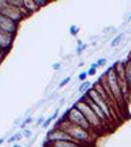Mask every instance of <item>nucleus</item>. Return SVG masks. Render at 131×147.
<instances>
[{
  "mask_svg": "<svg viewBox=\"0 0 131 147\" xmlns=\"http://www.w3.org/2000/svg\"><path fill=\"white\" fill-rule=\"evenodd\" d=\"M66 119L69 121V122H72L73 125L79 126L81 129H83V130L89 131L90 134H91V131H93V129H91V126H90V123L87 122V119L85 118V115H83L76 106H72L69 109V113H68V118H66Z\"/></svg>",
  "mask_w": 131,
  "mask_h": 147,
  "instance_id": "obj_3",
  "label": "nucleus"
},
{
  "mask_svg": "<svg viewBox=\"0 0 131 147\" xmlns=\"http://www.w3.org/2000/svg\"><path fill=\"white\" fill-rule=\"evenodd\" d=\"M44 122H45L44 118H38V119H37V125H41V126H42V125H44Z\"/></svg>",
  "mask_w": 131,
  "mask_h": 147,
  "instance_id": "obj_23",
  "label": "nucleus"
},
{
  "mask_svg": "<svg viewBox=\"0 0 131 147\" xmlns=\"http://www.w3.org/2000/svg\"><path fill=\"white\" fill-rule=\"evenodd\" d=\"M31 135H32V131L31 130H25L24 131V137L25 138H31Z\"/></svg>",
  "mask_w": 131,
  "mask_h": 147,
  "instance_id": "obj_20",
  "label": "nucleus"
},
{
  "mask_svg": "<svg viewBox=\"0 0 131 147\" xmlns=\"http://www.w3.org/2000/svg\"><path fill=\"white\" fill-rule=\"evenodd\" d=\"M123 37H124V36H123V33H119V34H118V36H117V37H115L113 41H111V47H113V48H115V47H118V45H119V44H121V42H122V40H123Z\"/></svg>",
  "mask_w": 131,
  "mask_h": 147,
  "instance_id": "obj_11",
  "label": "nucleus"
},
{
  "mask_svg": "<svg viewBox=\"0 0 131 147\" xmlns=\"http://www.w3.org/2000/svg\"><path fill=\"white\" fill-rule=\"evenodd\" d=\"M69 81H70V77H66V78H64V80H62V81L58 84V88H60V89H61V88H64L65 85H68V82H69Z\"/></svg>",
  "mask_w": 131,
  "mask_h": 147,
  "instance_id": "obj_14",
  "label": "nucleus"
},
{
  "mask_svg": "<svg viewBox=\"0 0 131 147\" xmlns=\"http://www.w3.org/2000/svg\"><path fill=\"white\" fill-rule=\"evenodd\" d=\"M130 20H131V17H130Z\"/></svg>",
  "mask_w": 131,
  "mask_h": 147,
  "instance_id": "obj_28",
  "label": "nucleus"
},
{
  "mask_svg": "<svg viewBox=\"0 0 131 147\" xmlns=\"http://www.w3.org/2000/svg\"><path fill=\"white\" fill-rule=\"evenodd\" d=\"M24 9L27 11V13L28 15H31L35 11H37V5H36L35 3V0H24Z\"/></svg>",
  "mask_w": 131,
  "mask_h": 147,
  "instance_id": "obj_8",
  "label": "nucleus"
},
{
  "mask_svg": "<svg viewBox=\"0 0 131 147\" xmlns=\"http://www.w3.org/2000/svg\"><path fill=\"white\" fill-rule=\"evenodd\" d=\"M60 68H61V65H60V64H53V69H54V70H58Z\"/></svg>",
  "mask_w": 131,
  "mask_h": 147,
  "instance_id": "obj_24",
  "label": "nucleus"
},
{
  "mask_svg": "<svg viewBox=\"0 0 131 147\" xmlns=\"http://www.w3.org/2000/svg\"><path fill=\"white\" fill-rule=\"evenodd\" d=\"M79 32V28L77 27V25H70V34H73V36H76L77 33Z\"/></svg>",
  "mask_w": 131,
  "mask_h": 147,
  "instance_id": "obj_13",
  "label": "nucleus"
},
{
  "mask_svg": "<svg viewBox=\"0 0 131 147\" xmlns=\"http://www.w3.org/2000/svg\"><path fill=\"white\" fill-rule=\"evenodd\" d=\"M13 38H15V36L8 34L3 31H0V51H3L4 53L7 55L8 52H9V49L12 48Z\"/></svg>",
  "mask_w": 131,
  "mask_h": 147,
  "instance_id": "obj_7",
  "label": "nucleus"
},
{
  "mask_svg": "<svg viewBox=\"0 0 131 147\" xmlns=\"http://www.w3.org/2000/svg\"><path fill=\"white\" fill-rule=\"evenodd\" d=\"M4 57H5V53H4L3 51H0V62L3 61V58H4Z\"/></svg>",
  "mask_w": 131,
  "mask_h": 147,
  "instance_id": "obj_22",
  "label": "nucleus"
},
{
  "mask_svg": "<svg viewBox=\"0 0 131 147\" xmlns=\"http://www.w3.org/2000/svg\"><path fill=\"white\" fill-rule=\"evenodd\" d=\"M4 143V139H0V144H3Z\"/></svg>",
  "mask_w": 131,
  "mask_h": 147,
  "instance_id": "obj_27",
  "label": "nucleus"
},
{
  "mask_svg": "<svg viewBox=\"0 0 131 147\" xmlns=\"http://www.w3.org/2000/svg\"><path fill=\"white\" fill-rule=\"evenodd\" d=\"M32 121H33V119H32V118H27V119L24 121V123H23V125H21V127H23V129H24V127L27 126V125H29V123H32Z\"/></svg>",
  "mask_w": 131,
  "mask_h": 147,
  "instance_id": "obj_19",
  "label": "nucleus"
},
{
  "mask_svg": "<svg viewBox=\"0 0 131 147\" xmlns=\"http://www.w3.org/2000/svg\"><path fill=\"white\" fill-rule=\"evenodd\" d=\"M17 25H19L17 23H15L13 20H11V19H8V17L3 16L0 13V29L3 32L15 36L16 32H17Z\"/></svg>",
  "mask_w": 131,
  "mask_h": 147,
  "instance_id": "obj_6",
  "label": "nucleus"
},
{
  "mask_svg": "<svg viewBox=\"0 0 131 147\" xmlns=\"http://www.w3.org/2000/svg\"><path fill=\"white\" fill-rule=\"evenodd\" d=\"M35 3H36V5H37V8H41V7H44V5H46L49 1H46V0H35Z\"/></svg>",
  "mask_w": 131,
  "mask_h": 147,
  "instance_id": "obj_12",
  "label": "nucleus"
},
{
  "mask_svg": "<svg viewBox=\"0 0 131 147\" xmlns=\"http://www.w3.org/2000/svg\"><path fill=\"white\" fill-rule=\"evenodd\" d=\"M13 142H16V134H15V135H12V137L8 139V143H13Z\"/></svg>",
  "mask_w": 131,
  "mask_h": 147,
  "instance_id": "obj_21",
  "label": "nucleus"
},
{
  "mask_svg": "<svg viewBox=\"0 0 131 147\" xmlns=\"http://www.w3.org/2000/svg\"><path fill=\"white\" fill-rule=\"evenodd\" d=\"M97 73V68H93V66H90V69L87 70V76H94Z\"/></svg>",
  "mask_w": 131,
  "mask_h": 147,
  "instance_id": "obj_18",
  "label": "nucleus"
},
{
  "mask_svg": "<svg viewBox=\"0 0 131 147\" xmlns=\"http://www.w3.org/2000/svg\"><path fill=\"white\" fill-rule=\"evenodd\" d=\"M86 77H87V72H82V73H79L78 80L81 82H85V81H86Z\"/></svg>",
  "mask_w": 131,
  "mask_h": 147,
  "instance_id": "obj_15",
  "label": "nucleus"
},
{
  "mask_svg": "<svg viewBox=\"0 0 131 147\" xmlns=\"http://www.w3.org/2000/svg\"><path fill=\"white\" fill-rule=\"evenodd\" d=\"M74 106H76L77 109H78L79 111H81V113L85 115V118H86L87 122L90 123V126H91L93 131H94V130H101V129H102V125H103V123L101 122V119L95 115V113H94L93 110H91L89 106H87L86 103H83V102H77Z\"/></svg>",
  "mask_w": 131,
  "mask_h": 147,
  "instance_id": "obj_2",
  "label": "nucleus"
},
{
  "mask_svg": "<svg viewBox=\"0 0 131 147\" xmlns=\"http://www.w3.org/2000/svg\"><path fill=\"white\" fill-rule=\"evenodd\" d=\"M13 147H21V146H20V144H17V143H15V144H13Z\"/></svg>",
  "mask_w": 131,
  "mask_h": 147,
  "instance_id": "obj_26",
  "label": "nucleus"
},
{
  "mask_svg": "<svg viewBox=\"0 0 131 147\" xmlns=\"http://www.w3.org/2000/svg\"><path fill=\"white\" fill-rule=\"evenodd\" d=\"M91 84H90L89 81H85V82H82L81 85H79V88H78V92L79 93H86V92H89L90 89H91Z\"/></svg>",
  "mask_w": 131,
  "mask_h": 147,
  "instance_id": "obj_10",
  "label": "nucleus"
},
{
  "mask_svg": "<svg viewBox=\"0 0 131 147\" xmlns=\"http://www.w3.org/2000/svg\"><path fill=\"white\" fill-rule=\"evenodd\" d=\"M42 147H53V146H50V144H49L48 142L45 140V142H44V144H42Z\"/></svg>",
  "mask_w": 131,
  "mask_h": 147,
  "instance_id": "obj_25",
  "label": "nucleus"
},
{
  "mask_svg": "<svg viewBox=\"0 0 131 147\" xmlns=\"http://www.w3.org/2000/svg\"><path fill=\"white\" fill-rule=\"evenodd\" d=\"M97 64H98V68H99V66H105L107 64V60L106 58H99V60L97 61Z\"/></svg>",
  "mask_w": 131,
  "mask_h": 147,
  "instance_id": "obj_17",
  "label": "nucleus"
},
{
  "mask_svg": "<svg viewBox=\"0 0 131 147\" xmlns=\"http://www.w3.org/2000/svg\"><path fill=\"white\" fill-rule=\"evenodd\" d=\"M0 31H1V29H0Z\"/></svg>",
  "mask_w": 131,
  "mask_h": 147,
  "instance_id": "obj_29",
  "label": "nucleus"
},
{
  "mask_svg": "<svg viewBox=\"0 0 131 147\" xmlns=\"http://www.w3.org/2000/svg\"><path fill=\"white\" fill-rule=\"evenodd\" d=\"M52 121H53V117L48 118V119H45V122H44V125H42V127H44V129H48V127L50 126V123H52Z\"/></svg>",
  "mask_w": 131,
  "mask_h": 147,
  "instance_id": "obj_16",
  "label": "nucleus"
},
{
  "mask_svg": "<svg viewBox=\"0 0 131 147\" xmlns=\"http://www.w3.org/2000/svg\"><path fill=\"white\" fill-rule=\"evenodd\" d=\"M78 102H83V103H86L87 106L90 107V109L93 110L94 113H95V115L98 117V118H99L101 119V122L103 123V125H107V123L110 122V121H109V118H107L106 117V114H105V111L102 109H101L99 106H98V105H97L95 102H94L93 99L90 98L89 96H87V94H83L82 96V98H79V101Z\"/></svg>",
  "mask_w": 131,
  "mask_h": 147,
  "instance_id": "obj_5",
  "label": "nucleus"
},
{
  "mask_svg": "<svg viewBox=\"0 0 131 147\" xmlns=\"http://www.w3.org/2000/svg\"><path fill=\"white\" fill-rule=\"evenodd\" d=\"M124 72H126V82L131 90V60L124 61Z\"/></svg>",
  "mask_w": 131,
  "mask_h": 147,
  "instance_id": "obj_9",
  "label": "nucleus"
},
{
  "mask_svg": "<svg viewBox=\"0 0 131 147\" xmlns=\"http://www.w3.org/2000/svg\"><path fill=\"white\" fill-rule=\"evenodd\" d=\"M105 80H106L107 85L110 88L111 90V94H113V98L115 99V102L117 103H121L123 102V93H122V89H121V84H119V80H118L117 74L114 72L113 66L107 69V72L105 73Z\"/></svg>",
  "mask_w": 131,
  "mask_h": 147,
  "instance_id": "obj_1",
  "label": "nucleus"
},
{
  "mask_svg": "<svg viewBox=\"0 0 131 147\" xmlns=\"http://www.w3.org/2000/svg\"><path fill=\"white\" fill-rule=\"evenodd\" d=\"M85 94H87V96L93 99L94 102H95L97 105L101 107V109L103 110L105 114H106V117L109 118V121L113 119V115H111V114H113V107H111L110 102H107L105 98H102V97H101L99 94H98V93H97L95 90L93 89V86H91V89H90L89 92H86Z\"/></svg>",
  "mask_w": 131,
  "mask_h": 147,
  "instance_id": "obj_4",
  "label": "nucleus"
}]
</instances>
